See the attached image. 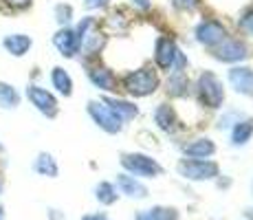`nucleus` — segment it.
<instances>
[{
    "label": "nucleus",
    "instance_id": "2",
    "mask_svg": "<svg viewBox=\"0 0 253 220\" xmlns=\"http://www.w3.org/2000/svg\"><path fill=\"white\" fill-rule=\"evenodd\" d=\"M198 95H201V101L207 106V108H220L222 101H225L222 82L218 80L211 71H205L201 77H198Z\"/></svg>",
    "mask_w": 253,
    "mask_h": 220
},
{
    "label": "nucleus",
    "instance_id": "26",
    "mask_svg": "<svg viewBox=\"0 0 253 220\" xmlns=\"http://www.w3.org/2000/svg\"><path fill=\"white\" fill-rule=\"evenodd\" d=\"M55 20L64 27V24H69L73 20V7L71 4H64V2H60L55 7Z\"/></svg>",
    "mask_w": 253,
    "mask_h": 220
},
{
    "label": "nucleus",
    "instance_id": "27",
    "mask_svg": "<svg viewBox=\"0 0 253 220\" xmlns=\"http://www.w3.org/2000/svg\"><path fill=\"white\" fill-rule=\"evenodd\" d=\"M108 24H110V29H115L117 33H126L128 31V22L124 20V16H110V20H108Z\"/></svg>",
    "mask_w": 253,
    "mask_h": 220
},
{
    "label": "nucleus",
    "instance_id": "36",
    "mask_svg": "<svg viewBox=\"0 0 253 220\" xmlns=\"http://www.w3.org/2000/svg\"><path fill=\"white\" fill-rule=\"evenodd\" d=\"M0 220H4V207L0 205Z\"/></svg>",
    "mask_w": 253,
    "mask_h": 220
},
{
    "label": "nucleus",
    "instance_id": "31",
    "mask_svg": "<svg viewBox=\"0 0 253 220\" xmlns=\"http://www.w3.org/2000/svg\"><path fill=\"white\" fill-rule=\"evenodd\" d=\"M110 0H84V4L88 9H101V7H106Z\"/></svg>",
    "mask_w": 253,
    "mask_h": 220
},
{
    "label": "nucleus",
    "instance_id": "13",
    "mask_svg": "<svg viewBox=\"0 0 253 220\" xmlns=\"http://www.w3.org/2000/svg\"><path fill=\"white\" fill-rule=\"evenodd\" d=\"M117 185H119V189L126 194V196L130 198H145L148 196V187H145L141 180H137L134 176L130 174H119L117 176Z\"/></svg>",
    "mask_w": 253,
    "mask_h": 220
},
{
    "label": "nucleus",
    "instance_id": "1",
    "mask_svg": "<svg viewBox=\"0 0 253 220\" xmlns=\"http://www.w3.org/2000/svg\"><path fill=\"white\" fill-rule=\"evenodd\" d=\"M124 86L130 95L134 97H148L152 95L159 88V77L152 68H139V71H132L126 75Z\"/></svg>",
    "mask_w": 253,
    "mask_h": 220
},
{
    "label": "nucleus",
    "instance_id": "20",
    "mask_svg": "<svg viewBox=\"0 0 253 220\" xmlns=\"http://www.w3.org/2000/svg\"><path fill=\"white\" fill-rule=\"evenodd\" d=\"M154 121H157V126L165 132H172L176 128V115H174V110L169 108L168 104H161L154 110Z\"/></svg>",
    "mask_w": 253,
    "mask_h": 220
},
{
    "label": "nucleus",
    "instance_id": "23",
    "mask_svg": "<svg viewBox=\"0 0 253 220\" xmlns=\"http://www.w3.org/2000/svg\"><path fill=\"white\" fill-rule=\"evenodd\" d=\"M95 198L99 200L101 205H115L117 203V198H119V194H117V189H115V185L113 183H99L95 187Z\"/></svg>",
    "mask_w": 253,
    "mask_h": 220
},
{
    "label": "nucleus",
    "instance_id": "5",
    "mask_svg": "<svg viewBox=\"0 0 253 220\" xmlns=\"http://www.w3.org/2000/svg\"><path fill=\"white\" fill-rule=\"evenodd\" d=\"M154 57H157V64L165 68V71L176 66V73H181V68L185 66L183 53L178 51L176 44L169 40V38H159L157 40V53H154Z\"/></svg>",
    "mask_w": 253,
    "mask_h": 220
},
{
    "label": "nucleus",
    "instance_id": "11",
    "mask_svg": "<svg viewBox=\"0 0 253 220\" xmlns=\"http://www.w3.org/2000/svg\"><path fill=\"white\" fill-rule=\"evenodd\" d=\"M229 82L240 95H253V68L233 66L229 71Z\"/></svg>",
    "mask_w": 253,
    "mask_h": 220
},
{
    "label": "nucleus",
    "instance_id": "9",
    "mask_svg": "<svg viewBox=\"0 0 253 220\" xmlns=\"http://www.w3.org/2000/svg\"><path fill=\"white\" fill-rule=\"evenodd\" d=\"M53 44H55V48L64 57H75L77 53H80V46H82L75 29H66V27H62L60 31L53 36Z\"/></svg>",
    "mask_w": 253,
    "mask_h": 220
},
{
    "label": "nucleus",
    "instance_id": "25",
    "mask_svg": "<svg viewBox=\"0 0 253 220\" xmlns=\"http://www.w3.org/2000/svg\"><path fill=\"white\" fill-rule=\"evenodd\" d=\"M187 86H189L187 77H185L183 73H176V75L169 77V82H168V92H169L172 97H183V95H187Z\"/></svg>",
    "mask_w": 253,
    "mask_h": 220
},
{
    "label": "nucleus",
    "instance_id": "10",
    "mask_svg": "<svg viewBox=\"0 0 253 220\" xmlns=\"http://www.w3.org/2000/svg\"><path fill=\"white\" fill-rule=\"evenodd\" d=\"M216 60H222V62H240L245 60L249 53H247V44L240 42V40H227V42H220L213 51Z\"/></svg>",
    "mask_w": 253,
    "mask_h": 220
},
{
    "label": "nucleus",
    "instance_id": "7",
    "mask_svg": "<svg viewBox=\"0 0 253 220\" xmlns=\"http://www.w3.org/2000/svg\"><path fill=\"white\" fill-rule=\"evenodd\" d=\"M27 97H29V101L36 106V110H40L44 117H48V119H53V117L57 115V99L46 90V88L31 84L27 88Z\"/></svg>",
    "mask_w": 253,
    "mask_h": 220
},
{
    "label": "nucleus",
    "instance_id": "18",
    "mask_svg": "<svg viewBox=\"0 0 253 220\" xmlns=\"http://www.w3.org/2000/svg\"><path fill=\"white\" fill-rule=\"evenodd\" d=\"M51 82H53V88H55L60 95L69 97L73 92V80H71L69 73H66V68H62V66L53 68L51 71Z\"/></svg>",
    "mask_w": 253,
    "mask_h": 220
},
{
    "label": "nucleus",
    "instance_id": "14",
    "mask_svg": "<svg viewBox=\"0 0 253 220\" xmlns=\"http://www.w3.org/2000/svg\"><path fill=\"white\" fill-rule=\"evenodd\" d=\"M134 220H178V209L176 207H163V205H157V207H150L139 212Z\"/></svg>",
    "mask_w": 253,
    "mask_h": 220
},
{
    "label": "nucleus",
    "instance_id": "28",
    "mask_svg": "<svg viewBox=\"0 0 253 220\" xmlns=\"http://www.w3.org/2000/svg\"><path fill=\"white\" fill-rule=\"evenodd\" d=\"M240 29H245L247 33H251L253 36V9L245 11V16L240 18Z\"/></svg>",
    "mask_w": 253,
    "mask_h": 220
},
{
    "label": "nucleus",
    "instance_id": "17",
    "mask_svg": "<svg viewBox=\"0 0 253 220\" xmlns=\"http://www.w3.org/2000/svg\"><path fill=\"white\" fill-rule=\"evenodd\" d=\"M183 152L187 156H192V159H205V156H211L213 152H216V145H213L211 139H196L192 141V143H187L183 148Z\"/></svg>",
    "mask_w": 253,
    "mask_h": 220
},
{
    "label": "nucleus",
    "instance_id": "19",
    "mask_svg": "<svg viewBox=\"0 0 253 220\" xmlns=\"http://www.w3.org/2000/svg\"><path fill=\"white\" fill-rule=\"evenodd\" d=\"M88 77H90L92 84H95L97 88H101V90H113V86H115V75H113V71H108V68H104V66L90 68V71H88Z\"/></svg>",
    "mask_w": 253,
    "mask_h": 220
},
{
    "label": "nucleus",
    "instance_id": "15",
    "mask_svg": "<svg viewBox=\"0 0 253 220\" xmlns=\"http://www.w3.org/2000/svg\"><path fill=\"white\" fill-rule=\"evenodd\" d=\"M106 106H108L110 110L115 112L117 117H119L121 121H130L134 119V117L139 115V108L134 104H130V101H124V99H113V97H106Z\"/></svg>",
    "mask_w": 253,
    "mask_h": 220
},
{
    "label": "nucleus",
    "instance_id": "6",
    "mask_svg": "<svg viewBox=\"0 0 253 220\" xmlns=\"http://www.w3.org/2000/svg\"><path fill=\"white\" fill-rule=\"evenodd\" d=\"M88 115L95 119V124L99 128H104L110 134H117V132H121V128H124V121L106 106V101H95V99L88 101Z\"/></svg>",
    "mask_w": 253,
    "mask_h": 220
},
{
    "label": "nucleus",
    "instance_id": "34",
    "mask_svg": "<svg viewBox=\"0 0 253 220\" xmlns=\"http://www.w3.org/2000/svg\"><path fill=\"white\" fill-rule=\"evenodd\" d=\"M132 4H137V7H141V9H148L150 7L148 0H132Z\"/></svg>",
    "mask_w": 253,
    "mask_h": 220
},
{
    "label": "nucleus",
    "instance_id": "30",
    "mask_svg": "<svg viewBox=\"0 0 253 220\" xmlns=\"http://www.w3.org/2000/svg\"><path fill=\"white\" fill-rule=\"evenodd\" d=\"M31 2L33 0H4V4H9L11 9H18V11H20V9L31 7Z\"/></svg>",
    "mask_w": 253,
    "mask_h": 220
},
{
    "label": "nucleus",
    "instance_id": "4",
    "mask_svg": "<svg viewBox=\"0 0 253 220\" xmlns=\"http://www.w3.org/2000/svg\"><path fill=\"white\" fill-rule=\"evenodd\" d=\"M121 165L130 172V176H145V178H154L163 172L161 165L148 154H124L121 156Z\"/></svg>",
    "mask_w": 253,
    "mask_h": 220
},
{
    "label": "nucleus",
    "instance_id": "33",
    "mask_svg": "<svg viewBox=\"0 0 253 220\" xmlns=\"http://www.w3.org/2000/svg\"><path fill=\"white\" fill-rule=\"evenodd\" d=\"M82 220H108L104 214H90V216H84Z\"/></svg>",
    "mask_w": 253,
    "mask_h": 220
},
{
    "label": "nucleus",
    "instance_id": "29",
    "mask_svg": "<svg viewBox=\"0 0 253 220\" xmlns=\"http://www.w3.org/2000/svg\"><path fill=\"white\" fill-rule=\"evenodd\" d=\"M198 0H172V4L176 9H181V11H192L194 7H196Z\"/></svg>",
    "mask_w": 253,
    "mask_h": 220
},
{
    "label": "nucleus",
    "instance_id": "8",
    "mask_svg": "<svg viewBox=\"0 0 253 220\" xmlns=\"http://www.w3.org/2000/svg\"><path fill=\"white\" fill-rule=\"evenodd\" d=\"M225 27H222L218 20H205L196 27V38L201 44L205 46H218L220 42H225Z\"/></svg>",
    "mask_w": 253,
    "mask_h": 220
},
{
    "label": "nucleus",
    "instance_id": "3",
    "mask_svg": "<svg viewBox=\"0 0 253 220\" xmlns=\"http://www.w3.org/2000/svg\"><path fill=\"white\" fill-rule=\"evenodd\" d=\"M218 163L207 159H183L178 163V174L189 180H209L218 176Z\"/></svg>",
    "mask_w": 253,
    "mask_h": 220
},
{
    "label": "nucleus",
    "instance_id": "37",
    "mask_svg": "<svg viewBox=\"0 0 253 220\" xmlns=\"http://www.w3.org/2000/svg\"><path fill=\"white\" fill-rule=\"evenodd\" d=\"M0 192H2V180H0Z\"/></svg>",
    "mask_w": 253,
    "mask_h": 220
},
{
    "label": "nucleus",
    "instance_id": "35",
    "mask_svg": "<svg viewBox=\"0 0 253 220\" xmlns=\"http://www.w3.org/2000/svg\"><path fill=\"white\" fill-rule=\"evenodd\" d=\"M245 218L247 220H253V207H247L245 209Z\"/></svg>",
    "mask_w": 253,
    "mask_h": 220
},
{
    "label": "nucleus",
    "instance_id": "38",
    "mask_svg": "<svg viewBox=\"0 0 253 220\" xmlns=\"http://www.w3.org/2000/svg\"><path fill=\"white\" fill-rule=\"evenodd\" d=\"M251 189H253V185H251Z\"/></svg>",
    "mask_w": 253,
    "mask_h": 220
},
{
    "label": "nucleus",
    "instance_id": "16",
    "mask_svg": "<svg viewBox=\"0 0 253 220\" xmlns=\"http://www.w3.org/2000/svg\"><path fill=\"white\" fill-rule=\"evenodd\" d=\"M33 170L40 176H48V178H55L60 174V168H57V161L53 159L48 152H40L33 161Z\"/></svg>",
    "mask_w": 253,
    "mask_h": 220
},
{
    "label": "nucleus",
    "instance_id": "32",
    "mask_svg": "<svg viewBox=\"0 0 253 220\" xmlns=\"http://www.w3.org/2000/svg\"><path fill=\"white\" fill-rule=\"evenodd\" d=\"M48 218H51V220H62V218H64V214H60L57 209H48Z\"/></svg>",
    "mask_w": 253,
    "mask_h": 220
},
{
    "label": "nucleus",
    "instance_id": "24",
    "mask_svg": "<svg viewBox=\"0 0 253 220\" xmlns=\"http://www.w3.org/2000/svg\"><path fill=\"white\" fill-rule=\"evenodd\" d=\"M104 42H106V38L101 36V33H86L80 48H84L86 55H95V53H99V48L104 46Z\"/></svg>",
    "mask_w": 253,
    "mask_h": 220
},
{
    "label": "nucleus",
    "instance_id": "21",
    "mask_svg": "<svg viewBox=\"0 0 253 220\" xmlns=\"http://www.w3.org/2000/svg\"><path fill=\"white\" fill-rule=\"evenodd\" d=\"M253 136V119H245V121H236L231 130V143L233 145H245Z\"/></svg>",
    "mask_w": 253,
    "mask_h": 220
},
{
    "label": "nucleus",
    "instance_id": "12",
    "mask_svg": "<svg viewBox=\"0 0 253 220\" xmlns=\"http://www.w3.org/2000/svg\"><path fill=\"white\" fill-rule=\"evenodd\" d=\"M31 44H33V40L27 36V33H9V36H4V40H2V48L9 53V55L22 57L29 53Z\"/></svg>",
    "mask_w": 253,
    "mask_h": 220
},
{
    "label": "nucleus",
    "instance_id": "22",
    "mask_svg": "<svg viewBox=\"0 0 253 220\" xmlns=\"http://www.w3.org/2000/svg\"><path fill=\"white\" fill-rule=\"evenodd\" d=\"M18 104H20L18 90L11 84H7V82H0V108L13 110V108H18Z\"/></svg>",
    "mask_w": 253,
    "mask_h": 220
}]
</instances>
